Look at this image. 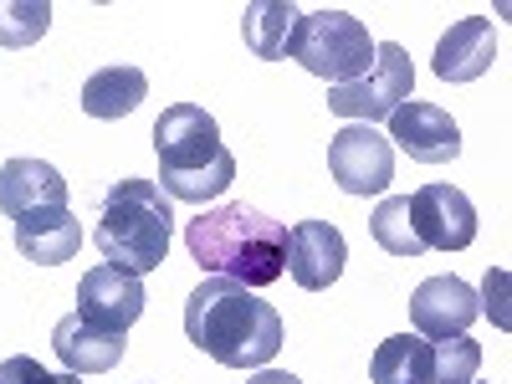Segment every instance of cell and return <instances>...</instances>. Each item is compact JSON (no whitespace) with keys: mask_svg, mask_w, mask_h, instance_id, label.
<instances>
[{"mask_svg":"<svg viewBox=\"0 0 512 384\" xmlns=\"http://www.w3.org/2000/svg\"><path fill=\"white\" fill-rule=\"evenodd\" d=\"M185 338L226 369H267L282 349V318L251 287L205 277L185 303Z\"/></svg>","mask_w":512,"mask_h":384,"instance_id":"6da1fadb","label":"cell"},{"mask_svg":"<svg viewBox=\"0 0 512 384\" xmlns=\"http://www.w3.org/2000/svg\"><path fill=\"white\" fill-rule=\"evenodd\" d=\"M185 246H190V262L200 272L241 282L251 292L272 287L287 272V226L246 200L200 210L185 226Z\"/></svg>","mask_w":512,"mask_h":384,"instance_id":"7a4b0ae2","label":"cell"},{"mask_svg":"<svg viewBox=\"0 0 512 384\" xmlns=\"http://www.w3.org/2000/svg\"><path fill=\"white\" fill-rule=\"evenodd\" d=\"M154 154H159V190L169 200H190L205 205L231 190L236 180V159L221 144V123L195 103L164 108L154 123Z\"/></svg>","mask_w":512,"mask_h":384,"instance_id":"3957f363","label":"cell"},{"mask_svg":"<svg viewBox=\"0 0 512 384\" xmlns=\"http://www.w3.org/2000/svg\"><path fill=\"white\" fill-rule=\"evenodd\" d=\"M169 231H175V205H169V195L154 180H118L98 205L93 241H98L108 267L144 277V272L164 267Z\"/></svg>","mask_w":512,"mask_h":384,"instance_id":"277c9868","label":"cell"},{"mask_svg":"<svg viewBox=\"0 0 512 384\" xmlns=\"http://www.w3.org/2000/svg\"><path fill=\"white\" fill-rule=\"evenodd\" d=\"M374 47H379V41L369 36V26L359 16L323 6V11H303V21H297V31H292L287 57L303 72L323 77L328 88H344V82H354V77H364L374 67Z\"/></svg>","mask_w":512,"mask_h":384,"instance_id":"5b68a950","label":"cell"},{"mask_svg":"<svg viewBox=\"0 0 512 384\" xmlns=\"http://www.w3.org/2000/svg\"><path fill=\"white\" fill-rule=\"evenodd\" d=\"M415 98V67H410V52L400 41H379L374 47V67L344 88H328V113L349 118V123H379L390 118L395 108H405Z\"/></svg>","mask_w":512,"mask_h":384,"instance_id":"8992f818","label":"cell"},{"mask_svg":"<svg viewBox=\"0 0 512 384\" xmlns=\"http://www.w3.org/2000/svg\"><path fill=\"white\" fill-rule=\"evenodd\" d=\"M328 175L344 195H384L395 180V144L369 123H344L328 139Z\"/></svg>","mask_w":512,"mask_h":384,"instance_id":"52a82bcc","label":"cell"},{"mask_svg":"<svg viewBox=\"0 0 512 384\" xmlns=\"http://www.w3.org/2000/svg\"><path fill=\"white\" fill-rule=\"evenodd\" d=\"M410 200V221L425 251H466L477 241V205L466 200L456 185H420Z\"/></svg>","mask_w":512,"mask_h":384,"instance_id":"ba28073f","label":"cell"},{"mask_svg":"<svg viewBox=\"0 0 512 384\" xmlns=\"http://www.w3.org/2000/svg\"><path fill=\"white\" fill-rule=\"evenodd\" d=\"M349 262V241L333 221H297L287 231V272L303 292H328L344 277Z\"/></svg>","mask_w":512,"mask_h":384,"instance_id":"9c48e42d","label":"cell"},{"mask_svg":"<svg viewBox=\"0 0 512 384\" xmlns=\"http://www.w3.org/2000/svg\"><path fill=\"white\" fill-rule=\"evenodd\" d=\"M144 282L134 272H123V267H93V272H82L77 282V313L88 318V323H103V328H118L128 333L139 318H144Z\"/></svg>","mask_w":512,"mask_h":384,"instance_id":"30bf717a","label":"cell"},{"mask_svg":"<svg viewBox=\"0 0 512 384\" xmlns=\"http://www.w3.org/2000/svg\"><path fill=\"white\" fill-rule=\"evenodd\" d=\"M384 123H390V144H400L415 164H451L461 154V128L436 103H415L410 98L405 108H395Z\"/></svg>","mask_w":512,"mask_h":384,"instance_id":"8fae6325","label":"cell"},{"mask_svg":"<svg viewBox=\"0 0 512 384\" xmlns=\"http://www.w3.org/2000/svg\"><path fill=\"white\" fill-rule=\"evenodd\" d=\"M477 292L466 287L461 277H425L415 292H410V323L420 338H456L477 323Z\"/></svg>","mask_w":512,"mask_h":384,"instance_id":"7c38bea8","label":"cell"},{"mask_svg":"<svg viewBox=\"0 0 512 384\" xmlns=\"http://www.w3.org/2000/svg\"><path fill=\"white\" fill-rule=\"evenodd\" d=\"M52 349H57V359H62V369L67 374H108L118 359H123V349H128V333H118V328H103V323H88L82 313H67L57 328H52Z\"/></svg>","mask_w":512,"mask_h":384,"instance_id":"4fadbf2b","label":"cell"},{"mask_svg":"<svg viewBox=\"0 0 512 384\" xmlns=\"http://www.w3.org/2000/svg\"><path fill=\"white\" fill-rule=\"evenodd\" d=\"M67 180L47 159H6L0 164V216H31V210H62Z\"/></svg>","mask_w":512,"mask_h":384,"instance_id":"5bb4252c","label":"cell"},{"mask_svg":"<svg viewBox=\"0 0 512 384\" xmlns=\"http://www.w3.org/2000/svg\"><path fill=\"white\" fill-rule=\"evenodd\" d=\"M497 62V31L487 16H461L436 41V77L441 82H477Z\"/></svg>","mask_w":512,"mask_h":384,"instance_id":"9a60e30c","label":"cell"},{"mask_svg":"<svg viewBox=\"0 0 512 384\" xmlns=\"http://www.w3.org/2000/svg\"><path fill=\"white\" fill-rule=\"evenodd\" d=\"M82 246V221L72 216V210H31V216L16 221V251L26 256V262L36 267H62L72 262Z\"/></svg>","mask_w":512,"mask_h":384,"instance_id":"2e32d148","label":"cell"},{"mask_svg":"<svg viewBox=\"0 0 512 384\" xmlns=\"http://www.w3.org/2000/svg\"><path fill=\"white\" fill-rule=\"evenodd\" d=\"M149 98V77L139 67H103L82 82V113L88 118H128Z\"/></svg>","mask_w":512,"mask_h":384,"instance_id":"e0dca14e","label":"cell"},{"mask_svg":"<svg viewBox=\"0 0 512 384\" xmlns=\"http://www.w3.org/2000/svg\"><path fill=\"white\" fill-rule=\"evenodd\" d=\"M297 21H303V11H297L292 0H256V6L241 11V36L262 62H282L287 47H292Z\"/></svg>","mask_w":512,"mask_h":384,"instance_id":"ac0fdd59","label":"cell"},{"mask_svg":"<svg viewBox=\"0 0 512 384\" xmlns=\"http://www.w3.org/2000/svg\"><path fill=\"white\" fill-rule=\"evenodd\" d=\"M436 374V354L420 333H395L384 338L369 359V379L374 384H431Z\"/></svg>","mask_w":512,"mask_h":384,"instance_id":"d6986e66","label":"cell"},{"mask_svg":"<svg viewBox=\"0 0 512 384\" xmlns=\"http://www.w3.org/2000/svg\"><path fill=\"white\" fill-rule=\"evenodd\" d=\"M369 236L384 256H420V236H415V221H410V200L405 195H390V200H379L374 205V216H369Z\"/></svg>","mask_w":512,"mask_h":384,"instance_id":"ffe728a7","label":"cell"},{"mask_svg":"<svg viewBox=\"0 0 512 384\" xmlns=\"http://www.w3.org/2000/svg\"><path fill=\"white\" fill-rule=\"evenodd\" d=\"M52 26V6L47 0H0V47L6 52H21V47H36Z\"/></svg>","mask_w":512,"mask_h":384,"instance_id":"44dd1931","label":"cell"},{"mask_svg":"<svg viewBox=\"0 0 512 384\" xmlns=\"http://www.w3.org/2000/svg\"><path fill=\"white\" fill-rule=\"evenodd\" d=\"M431 354H436V374H431V384H472L477 369H482V349H477L466 333L441 338V344H431Z\"/></svg>","mask_w":512,"mask_h":384,"instance_id":"7402d4cb","label":"cell"},{"mask_svg":"<svg viewBox=\"0 0 512 384\" xmlns=\"http://www.w3.org/2000/svg\"><path fill=\"white\" fill-rule=\"evenodd\" d=\"M0 384H82V379H77V374H47L36 359L11 354L6 364H0Z\"/></svg>","mask_w":512,"mask_h":384,"instance_id":"603a6c76","label":"cell"},{"mask_svg":"<svg viewBox=\"0 0 512 384\" xmlns=\"http://www.w3.org/2000/svg\"><path fill=\"white\" fill-rule=\"evenodd\" d=\"M502 287H507V272H492V277H487V287H482V297H487V313H492V323H497V328H507V308H502Z\"/></svg>","mask_w":512,"mask_h":384,"instance_id":"cb8c5ba5","label":"cell"},{"mask_svg":"<svg viewBox=\"0 0 512 384\" xmlns=\"http://www.w3.org/2000/svg\"><path fill=\"white\" fill-rule=\"evenodd\" d=\"M246 384H303V379H297V374H287V369H256Z\"/></svg>","mask_w":512,"mask_h":384,"instance_id":"d4e9b609","label":"cell"},{"mask_svg":"<svg viewBox=\"0 0 512 384\" xmlns=\"http://www.w3.org/2000/svg\"><path fill=\"white\" fill-rule=\"evenodd\" d=\"M472 384H477V379H472Z\"/></svg>","mask_w":512,"mask_h":384,"instance_id":"484cf974","label":"cell"}]
</instances>
